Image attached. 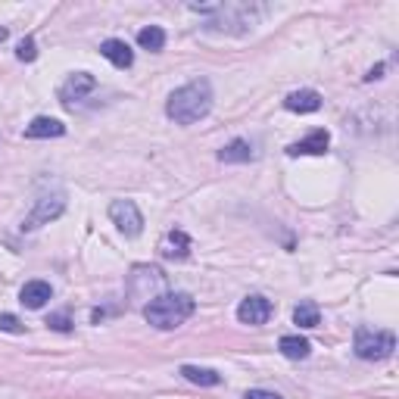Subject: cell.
I'll use <instances>...</instances> for the list:
<instances>
[{
	"label": "cell",
	"mask_w": 399,
	"mask_h": 399,
	"mask_svg": "<svg viewBox=\"0 0 399 399\" xmlns=\"http://www.w3.org/2000/svg\"><path fill=\"white\" fill-rule=\"evenodd\" d=\"M328 143H330V134L325 128H315L309 138L291 143V147H287V156H321V153L328 150Z\"/></svg>",
	"instance_id": "8"
},
{
	"label": "cell",
	"mask_w": 399,
	"mask_h": 399,
	"mask_svg": "<svg viewBox=\"0 0 399 399\" xmlns=\"http://www.w3.org/2000/svg\"><path fill=\"white\" fill-rule=\"evenodd\" d=\"M16 56L22 59V63H31V59L38 56V47H35V38H25L19 41V50H16Z\"/></svg>",
	"instance_id": "19"
},
{
	"label": "cell",
	"mask_w": 399,
	"mask_h": 399,
	"mask_svg": "<svg viewBox=\"0 0 399 399\" xmlns=\"http://www.w3.org/2000/svg\"><path fill=\"white\" fill-rule=\"evenodd\" d=\"M212 109V84L206 79H197L184 88H178L166 103V113L178 125H193L200 118H206Z\"/></svg>",
	"instance_id": "1"
},
{
	"label": "cell",
	"mask_w": 399,
	"mask_h": 399,
	"mask_svg": "<svg viewBox=\"0 0 399 399\" xmlns=\"http://www.w3.org/2000/svg\"><path fill=\"white\" fill-rule=\"evenodd\" d=\"M100 54H103L109 63L118 66V69H128V66L134 63V54H131V47L125 44V41H118V38H109L100 44Z\"/></svg>",
	"instance_id": "10"
},
{
	"label": "cell",
	"mask_w": 399,
	"mask_h": 399,
	"mask_svg": "<svg viewBox=\"0 0 399 399\" xmlns=\"http://www.w3.org/2000/svg\"><path fill=\"white\" fill-rule=\"evenodd\" d=\"M109 218H113L116 228L125 237H138L143 231V216L131 200H113L109 203Z\"/></svg>",
	"instance_id": "4"
},
{
	"label": "cell",
	"mask_w": 399,
	"mask_h": 399,
	"mask_svg": "<svg viewBox=\"0 0 399 399\" xmlns=\"http://www.w3.org/2000/svg\"><path fill=\"white\" fill-rule=\"evenodd\" d=\"M159 253H163L166 259H188L191 253V237L181 231V228H172V231H166L163 243H159Z\"/></svg>",
	"instance_id": "9"
},
{
	"label": "cell",
	"mask_w": 399,
	"mask_h": 399,
	"mask_svg": "<svg viewBox=\"0 0 399 399\" xmlns=\"http://www.w3.org/2000/svg\"><path fill=\"white\" fill-rule=\"evenodd\" d=\"M138 44L143 47V50H163L166 47V31L159 29V25H147V29H141L138 31Z\"/></svg>",
	"instance_id": "17"
},
{
	"label": "cell",
	"mask_w": 399,
	"mask_h": 399,
	"mask_svg": "<svg viewBox=\"0 0 399 399\" xmlns=\"http://www.w3.org/2000/svg\"><path fill=\"white\" fill-rule=\"evenodd\" d=\"M284 106L291 109V113H318L321 109V94L318 91H293V94H287Z\"/></svg>",
	"instance_id": "12"
},
{
	"label": "cell",
	"mask_w": 399,
	"mask_h": 399,
	"mask_svg": "<svg viewBox=\"0 0 399 399\" xmlns=\"http://www.w3.org/2000/svg\"><path fill=\"white\" fill-rule=\"evenodd\" d=\"M50 296H54V291H50L47 281H29L22 287L19 300H22V305H29V309H41V305H47Z\"/></svg>",
	"instance_id": "13"
},
{
	"label": "cell",
	"mask_w": 399,
	"mask_h": 399,
	"mask_svg": "<svg viewBox=\"0 0 399 399\" xmlns=\"http://www.w3.org/2000/svg\"><path fill=\"white\" fill-rule=\"evenodd\" d=\"M193 309H197V303H193L191 293H163V296H153L143 305V318L159 330H172L178 325H184L193 315Z\"/></svg>",
	"instance_id": "2"
},
{
	"label": "cell",
	"mask_w": 399,
	"mask_h": 399,
	"mask_svg": "<svg viewBox=\"0 0 399 399\" xmlns=\"http://www.w3.org/2000/svg\"><path fill=\"white\" fill-rule=\"evenodd\" d=\"M94 88H97L94 75L91 72H75V75H69V81L59 88V100H63L66 106H72V103H79V100L88 97Z\"/></svg>",
	"instance_id": "7"
},
{
	"label": "cell",
	"mask_w": 399,
	"mask_h": 399,
	"mask_svg": "<svg viewBox=\"0 0 399 399\" xmlns=\"http://www.w3.org/2000/svg\"><path fill=\"white\" fill-rule=\"evenodd\" d=\"M253 156H256V153H253L250 141H243V138L225 143V147L218 150V159H222V163H250Z\"/></svg>",
	"instance_id": "14"
},
{
	"label": "cell",
	"mask_w": 399,
	"mask_h": 399,
	"mask_svg": "<svg viewBox=\"0 0 399 399\" xmlns=\"http://www.w3.org/2000/svg\"><path fill=\"white\" fill-rule=\"evenodd\" d=\"M66 134V125L59 118H50V116H38L35 122L25 128V138L38 141V138H63Z\"/></svg>",
	"instance_id": "11"
},
{
	"label": "cell",
	"mask_w": 399,
	"mask_h": 399,
	"mask_svg": "<svg viewBox=\"0 0 399 399\" xmlns=\"http://www.w3.org/2000/svg\"><path fill=\"white\" fill-rule=\"evenodd\" d=\"M353 350L359 359H368V362H380V359H390L396 350V337L390 330H368V328H359L355 330V340H353Z\"/></svg>",
	"instance_id": "3"
},
{
	"label": "cell",
	"mask_w": 399,
	"mask_h": 399,
	"mask_svg": "<svg viewBox=\"0 0 399 399\" xmlns=\"http://www.w3.org/2000/svg\"><path fill=\"white\" fill-rule=\"evenodd\" d=\"M47 328H54V330H72V321H69V315H66V312H56V315H50L47 318Z\"/></svg>",
	"instance_id": "21"
},
{
	"label": "cell",
	"mask_w": 399,
	"mask_h": 399,
	"mask_svg": "<svg viewBox=\"0 0 399 399\" xmlns=\"http://www.w3.org/2000/svg\"><path fill=\"white\" fill-rule=\"evenodd\" d=\"M243 399H281V396L271 393V390H250V393L243 396Z\"/></svg>",
	"instance_id": "22"
},
{
	"label": "cell",
	"mask_w": 399,
	"mask_h": 399,
	"mask_svg": "<svg viewBox=\"0 0 399 399\" xmlns=\"http://www.w3.org/2000/svg\"><path fill=\"white\" fill-rule=\"evenodd\" d=\"M271 312H275V305H271L266 296H259V293L247 296V300L237 305V318H241L243 325H253V328L266 325V321L271 318Z\"/></svg>",
	"instance_id": "6"
},
{
	"label": "cell",
	"mask_w": 399,
	"mask_h": 399,
	"mask_svg": "<svg viewBox=\"0 0 399 399\" xmlns=\"http://www.w3.org/2000/svg\"><path fill=\"white\" fill-rule=\"evenodd\" d=\"M63 209H66V203H63L59 193H54V197H41L35 203V209H31V216L22 222V231H35V228L54 222V218L63 216Z\"/></svg>",
	"instance_id": "5"
},
{
	"label": "cell",
	"mask_w": 399,
	"mask_h": 399,
	"mask_svg": "<svg viewBox=\"0 0 399 399\" xmlns=\"http://www.w3.org/2000/svg\"><path fill=\"white\" fill-rule=\"evenodd\" d=\"M380 75H384V66H375V69L365 75V81H375V79H380Z\"/></svg>",
	"instance_id": "23"
},
{
	"label": "cell",
	"mask_w": 399,
	"mask_h": 399,
	"mask_svg": "<svg viewBox=\"0 0 399 399\" xmlns=\"http://www.w3.org/2000/svg\"><path fill=\"white\" fill-rule=\"evenodd\" d=\"M0 330H6V334H25V325L16 315H0Z\"/></svg>",
	"instance_id": "20"
},
{
	"label": "cell",
	"mask_w": 399,
	"mask_h": 399,
	"mask_svg": "<svg viewBox=\"0 0 399 399\" xmlns=\"http://www.w3.org/2000/svg\"><path fill=\"white\" fill-rule=\"evenodd\" d=\"M278 350H281V355H287V359H305L309 355V340L305 337H293V334H287L278 340Z\"/></svg>",
	"instance_id": "15"
},
{
	"label": "cell",
	"mask_w": 399,
	"mask_h": 399,
	"mask_svg": "<svg viewBox=\"0 0 399 399\" xmlns=\"http://www.w3.org/2000/svg\"><path fill=\"white\" fill-rule=\"evenodd\" d=\"M6 35H10V29H6V25H0V44L6 41Z\"/></svg>",
	"instance_id": "24"
},
{
	"label": "cell",
	"mask_w": 399,
	"mask_h": 399,
	"mask_svg": "<svg viewBox=\"0 0 399 399\" xmlns=\"http://www.w3.org/2000/svg\"><path fill=\"white\" fill-rule=\"evenodd\" d=\"M181 375L188 378L191 384H200V387H216V384H222V375H218V371H212V368H197V365H184Z\"/></svg>",
	"instance_id": "16"
},
{
	"label": "cell",
	"mask_w": 399,
	"mask_h": 399,
	"mask_svg": "<svg viewBox=\"0 0 399 399\" xmlns=\"http://www.w3.org/2000/svg\"><path fill=\"white\" fill-rule=\"evenodd\" d=\"M293 321L300 328H318V305L315 303H300L293 309Z\"/></svg>",
	"instance_id": "18"
}]
</instances>
